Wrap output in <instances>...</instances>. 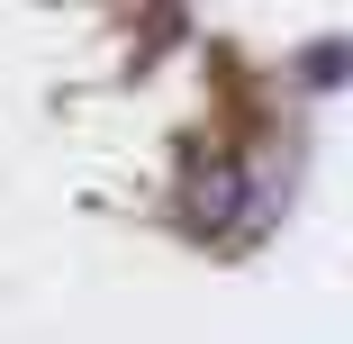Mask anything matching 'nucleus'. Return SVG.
I'll return each instance as SVG.
<instances>
[{
    "instance_id": "1",
    "label": "nucleus",
    "mask_w": 353,
    "mask_h": 344,
    "mask_svg": "<svg viewBox=\"0 0 353 344\" xmlns=\"http://www.w3.org/2000/svg\"><path fill=\"white\" fill-rule=\"evenodd\" d=\"M181 190H190V227H199V236L254 218V172H245V154H227V145H190V154H181Z\"/></svg>"
},
{
    "instance_id": "2",
    "label": "nucleus",
    "mask_w": 353,
    "mask_h": 344,
    "mask_svg": "<svg viewBox=\"0 0 353 344\" xmlns=\"http://www.w3.org/2000/svg\"><path fill=\"white\" fill-rule=\"evenodd\" d=\"M344 63H353V37H317V45H299V91H344Z\"/></svg>"
}]
</instances>
